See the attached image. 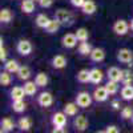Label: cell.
Instances as JSON below:
<instances>
[{
    "label": "cell",
    "mask_w": 133,
    "mask_h": 133,
    "mask_svg": "<svg viewBox=\"0 0 133 133\" xmlns=\"http://www.w3.org/2000/svg\"><path fill=\"white\" fill-rule=\"evenodd\" d=\"M52 125L56 128H64L66 125V115L64 112H56L52 116Z\"/></svg>",
    "instance_id": "30bf717a"
},
{
    "label": "cell",
    "mask_w": 133,
    "mask_h": 133,
    "mask_svg": "<svg viewBox=\"0 0 133 133\" xmlns=\"http://www.w3.org/2000/svg\"><path fill=\"white\" fill-rule=\"evenodd\" d=\"M104 79V73L103 71H100L98 68H93L91 69V83L93 84H100Z\"/></svg>",
    "instance_id": "7402d4cb"
},
{
    "label": "cell",
    "mask_w": 133,
    "mask_h": 133,
    "mask_svg": "<svg viewBox=\"0 0 133 133\" xmlns=\"http://www.w3.org/2000/svg\"><path fill=\"white\" fill-rule=\"evenodd\" d=\"M3 39H2V44H0V60H2L3 63L7 61V49L4 47V44H3Z\"/></svg>",
    "instance_id": "8d00e7d4"
},
{
    "label": "cell",
    "mask_w": 133,
    "mask_h": 133,
    "mask_svg": "<svg viewBox=\"0 0 133 133\" xmlns=\"http://www.w3.org/2000/svg\"><path fill=\"white\" fill-rule=\"evenodd\" d=\"M121 98L125 100V101H130V100H133V85L129 84V85H124L123 88H121Z\"/></svg>",
    "instance_id": "e0dca14e"
},
{
    "label": "cell",
    "mask_w": 133,
    "mask_h": 133,
    "mask_svg": "<svg viewBox=\"0 0 133 133\" xmlns=\"http://www.w3.org/2000/svg\"><path fill=\"white\" fill-rule=\"evenodd\" d=\"M9 95H11V98H12V101H14V100H23L24 96H27L23 87H14L12 89H11Z\"/></svg>",
    "instance_id": "2e32d148"
},
{
    "label": "cell",
    "mask_w": 133,
    "mask_h": 133,
    "mask_svg": "<svg viewBox=\"0 0 133 133\" xmlns=\"http://www.w3.org/2000/svg\"><path fill=\"white\" fill-rule=\"evenodd\" d=\"M37 104L43 108H49L53 104V96L49 92H41L37 96Z\"/></svg>",
    "instance_id": "ba28073f"
},
{
    "label": "cell",
    "mask_w": 133,
    "mask_h": 133,
    "mask_svg": "<svg viewBox=\"0 0 133 133\" xmlns=\"http://www.w3.org/2000/svg\"><path fill=\"white\" fill-rule=\"evenodd\" d=\"M51 21V19L45 15V14H39L35 19V23L39 28H43V29H45V27L48 25V23Z\"/></svg>",
    "instance_id": "484cf974"
},
{
    "label": "cell",
    "mask_w": 133,
    "mask_h": 133,
    "mask_svg": "<svg viewBox=\"0 0 133 133\" xmlns=\"http://www.w3.org/2000/svg\"><path fill=\"white\" fill-rule=\"evenodd\" d=\"M107 91L109 92V95H116L118 92V81H113V80H108V83L105 84Z\"/></svg>",
    "instance_id": "e575fe53"
},
{
    "label": "cell",
    "mask_w": 133,
    "mask_h": 133,
    "mask_svg": "<svg viewBox=\"0 0 133 133\" xmlns=\"http://www.w3.org/2000/svg\"><path fill=\"white\" fill-rule=\"evenodd\" d=\"M15 128V121L11 118V117H4L0 121V132L2 133H8V132H12Z\"/></svg>",
    "instance_id": "7c38bea8"
},
{
    "label": "cell",
    "mask_w": 133,
    "mask_h": 133,
    "mask_svg": "<svg viewBox=\"0 0 133 133\" xmlns=\"http://www.w3.org/2000/svg\"><path fill=\"white\" fill-rule=\"evenodd\" d=\"M51 64H52V68L55 69H63L66 66V59L63 55H56V56H53Z\"/></svg>",
    "instance_id": "5bb4252c"
},
{
    "label": "cell",
    "mask_w": 133,
    "mask_h": 133,
    "mask_svg": "<svg viewBox=\"0 0 133 133\" xmlns=\"http://www.w3.org/2000/svg\"><path fill=\"white\" fill-rule=\"evenodd\" d=\"M132 123H133V117H132Z\"/></svg>",
    "instance_id": "ee69618b"
},
{
    "label": "cell",
    "mask_w": 133,
    "mask_h": 133,
    "mask_svg": "<svg viewBox=\"0 0 133 133\" xmlns=\"http://www.w3.org/2000/svg\"><path fill=\"white\" fill-rule=\"evenodd\" d=\"M92 96H93V100H96L97 103H104V101H107L108 97H109V92L107 91L105 85L104 87H97L96 89L93 91Z\"/></svg>",
    "instance_id": "9c48e42d"
},
{
    "label": "cell",
    "mask_w": 133,
    "mask_h": 133,
    "mask_svg": "<svg viewBox=\"0 0 133 133\" xmlns=\"http://www.w3.org/2000/svg\"><path fill=\"white\" fill-rule=\"evenodd\" d=\"M112 28H113V32L116 33L117 36H125L128 33V31H129V28H130V25H129V23L127 20L118 19V20H116L113 23Z\"/></svg>",
    "instance_id": "3957f363"
},
{
    "label": "cell",
    "mask_w": 133,
    "mask_h": 133,
    "mask_svg": "<svg viewBox=\"0 0 133 133\" xmlns=\"http://www.w3.org/2000/svg\"><path fill=\"white\" fill-rule=\"evenodd\" d=\"M116 59L120 61V63H123V64H127V65H132L133 63V52L128 48H121L117 51L116 53Z\"/></svg>",
    "instance_id": "7a4b0ae2"
},
{
    "label": "cell",
    "mask_w": 133,
    "mask_h": 133,
    "mask_svg": "<svg viewBox=\"0 0 133 133\" xmlns=\"http://www.w3.org/2000/svg\"><path fill=\"white\" fill-rule=\"evenodd\" d=\"M81 11H83L84 15L91 16L97 11V5H96V3L93 2V0H87V2L84 3V5L81 7Z\"/></svg>",
    "instance_id": "9a60e30c"
},
{
    "label": "cell",
    "mask_w": 133,
    "mask_h": 133,
    "mask_svg": "<svg viewBox=\"0 0 133 133\" xmlns=\"http://www.w3.org/2000/svg\"><path fill=\"white\" fill-rule=\"evenodd\" d=\"M55 19H56L63 27H71L73 24V21H75L73 14L71 12V11L64 9V8H60L55 12Z\"/></svg>",
    "instance_id": "6da1fadb"
},
{
    "label": "cell",
    "mask_w": 133,
    "mask_h": 133,
    "mask_svg": "<svg viewBox=\"0 0 133 133\" xmlns=\"http://www.w3.org/2000/svg\"><path fill=\"white\" fill-rule=\"evenodd\" d=\"M12 19H14V12L9 8H3L0 11V21H2V23L8 24L12 21Z\"/></svg>",
    "instance_id": "ffe728a7"
},
{
    "label": "cell",
    "mask_w": 133,
    "mask_h": 133,
    "mask_svg": "<svg viewBox=\"0 0 133 133\" xmlns=\"http://www.w3.org/2000/svg\"><path fill=\"white\" fill-rule=\"evenodd\" d=\"M37 2L41 8H49L53 4V0H37Z\"/></svg>",
    "instance_id": "74e56055"
},
{
    "label": "cell",
    "mask_w": 133,
    "mask_h": 133,
    "mask_svg": "<svg viewBox=\"0 0 133 133\" xmlns=\"http://www.w3.org/2000/svg\"><path fill=\"white\" fill-rule=\"evenodd\" d=\"M73 127L77 132H84L89 127V121H88V118L84 115H76V117L73 120Z\"/></svg>",
    "instance_id": "8992f818"
},
{
    "label": "cell",
    "mask_w": 133,
    "mask_h": 133,
    "mask_svg": "<svg viewBox=\"0 0 133 133\" xmlns=\"http://www.w3.org/2000/svg\"><path fill=\"white\" fill-rule=\"evenodd\" d=\"M107 77L108 80H113V81H121L123 77V69L117 68V66H110L107 71Z\"/></svg>",
    "instance_id": "8fae6325"
},
{
    "label": "cell",
    "mask_w": 133,
    "mask_h": 133,
    "mask_svg": "<svg viewBox=\"0 0 133 133\" xmlns=\"http://www.w3.org/2000/svg\"><path fill=\"white\" fill-rule=\"evenodd\" d=\"M17 128L23 132H28L32 128V120L29 117H21L17 121Z\"/></svg>",
    "instance_id": "d4e9b609"
},
{
    "label": "cell",
    "mask_w": 133,
    "mask_h": 133,
    "mask_svg": "<svg viewBox=\"0 0 133 133\" xmlns=\"http://www.w3.org/2000/svg\"><path fill=\"white\" fill-rule=\"evenodd\" d=\"M92 98H93V96H91L88 92H84V91L79 92L76 96V104L80 108H88L92 104Z\"/></svg>",
    "instance_id": "5b68a950"
},
{
    "label": "cell",
    "mask_w": 133,
    "mask_h": 133,
    "mask_svg": "<svg viewBox=\"0 0 133 133\" xmlns=\"http://www.w3.org/2000/svg\"><path fill=\"white\" fill-rule=\"evenodd\" d=\"M104 132H107V133H118L120 132V129L116 127V125H108L107 128H105V130Z\"/></svg>",
    "instance_id": "ab89813d"
},
{
    "label": "cell",
    "mask_w": 133,
    "mask_h": 133,
    "mask_svg": "<svg viewBox=\"0 0 133 133\" xmlns=\"http://www.w3.org/2000/svg\"><path fill=\"white\" fill-rule=\"evenodd\" d=\"M77 37H76V33H65V35L61 37V45L64 48H68L72 49L77 45Z\"/></svg>",
    "instance_id": "52a82bcc"
},
{
    "label": "cell",
    "mask_w": 133,
    "mask_h": 133,
    "mask_svg": "<svg viewBox=\"0 0 133 133\" xmlns=\"http://www.w3.org/2000/svg\"><path fill=\"white\" fill-rule=\"evenodd\" d=\"M110 107H112L113 110H120V108H121L120 100H112V101H110Z\"/></svg>",
    "instance_id": "60d3db41"
},
{
    "label": "cell",
    "mask_w": 133,
    "mask_h": 133,
    "mask_svg": "<svg viewBox=\"0 0 133 133\" xmlns=\"http://www.w3.org/2000/svg\"><path fill=\"white\" fill-rule=\"evenodd\" d=\"M93 47L87 41H80V45H79V53L81 56H89L91 52H92Z\"/></svg>",
    "instance_id": "4316f807"
},
{
    "label": "cell",
    "mask_w": 133,
    "mask_h": 133,
    "mask_svg": "<svg viewBox=\"0 0 133 133\" xmlns=\"http://www.w3.org/2000/svg\"><path fill=\"white\" fill-rule=\"evenodd\" d=\"M76 37L79 41H88V39H89V32H88L87 28H77L76 31Z\"/></svg>",
    "instance_id": "d6a6232c"
},
{
    "label": "cell",
    "mask_w": 133,
    "mask_h": 133,
    "mask_svg": "<svg viewBox=\"0 0 133 133\" xmlns=\"http://www.w3.org/2000/svg\"><path fill=\"white\" fill-rule=\"evenodd\" d=\"M129 25H130V29L133 31V19H130V23H129Z\"/></svg>",
    "instance_id": "7bdbcfd3"
},
{
    "label": "cell",
    "mask_w": 133,
    "mask_h": 133,
    "mask_svg": "<svg viewBox=\"0 0 133 133\" xmlns=\"http://www.w3.org/2000/svg\"><path fill=\"white\" fill-rule=\"evenodd\" d=\"M60 27H61V24L59 23V21L56 20V19H53V20H51L49 23H48V25L45 27V32L47 33H56L59 29H60Z\"/></svg>",
    "instance_id": "f546056e"
},
{
    "label": "cell",
    "mask_w": 133,
    "mask_h": 133,
    "mask_svg": "<svg viewBox=\"0 0 133 133\" xmlns=\"http://www.w3.org/2000/svg\"><path fill=\"white\" fill-rule=\"evenodd\" d=\"M20 68V64L17 63V60H7L4 61V71H8L9 73H17Z\"/></svg>",
    "instance_id": "44dd1931"
},
{
    "label": "cell",
    "mask_w": 133,
    "mask_h": 133,
    "mask_svg": "<svg viewBox=\"0 0 133 133\" xmlns=\"http://www.w3.org/2000/svg\"><path fill=\"white\" fill-rule=\"evenodd\" d=\"M77 105L76 103H66L65 105H64V110L63 112L66 115V116H76L77 115Z\"/></svg>",
    "instance_id": "83f0119b"
},
{
    "label": "cell",
    "mask_w": 133,
    "mask_h": 133,
    "mask_svg": "<svg viewBox=\"0 0 133 133\" xmlns=\"http://www.w3.org/2000/svg\"><path fill=\"white\" fill-rule=\"evenodd\" d=\"M69 2H71V4H72L75 8H81L87 0H69Z\"/></svg>",
    "instance_id": "f35d334b"
},
{
    "label": "cell",
    "mask_w": 133,
    "mask_h": 133,
    "mask_svg": "<svg viewBox=\"0 0 133 133\" xmlns=\"http://www.w3.org/2000/svg\"><path fill=\"white\" fill-rule=\"evenodd\" d=\"M32 43L29 40H25V39H21L17 41V45H16V51L19 55H21V56H28V55L32 53Z\"/></svg>",
    "instance_id": "277c9868"
},
{
    "label": "cell",
    "mask_w": 133,
    "mask_h": 133,
    "mask_svg": "<svg viewBox=\"0 0 133 133\" xmlns=\"http://www.w3.org/2000/svg\"><path fill=\"white\" fill-rule=\"evenodd\" d=\"M12 73H9L8 71H4L0 73V84H2L3 87H8L11 83H12V76H11Z\"/></svg>",
    "instance_id": "836d02e7"
},
{
    "label": "cell",
    "mask_w": 133,
    "mask_h": 133,
    "mask_svg": "<svg viewBox=\"0 0 133 133\" xmlns=\"http://www.w3.org/2000/svg\"><path fill=\"white\" fill-rule=\"evenodd\" d=\"M52 132L53 133H63V132H65V129L64 128H56V127H53Z\"/></svg>",
    "instance_id": "b9f144b4"
},
{
    "label": "cell",
    "mask_w": 133,
    "mask_h": 133,
    "mask_svg": "<svg viewBox=\"0 0 133 133\" xmlns=\"http://www.w3.org/2000/svg\"><path fill=\"white\" fill-rule=\"evenodd\" d=\"M89 57L93 63H101L105 59V51L103 48H93L91 55H89Z\"/></svg>",
    "instance_id": "4fadbf2b"
},
{
    "label": "cell",
    "mask_w": 133,
    "mask_h": 133,
    "mask_svg": "<svg viewBox=\"0 0 133 133\" xmlns=\"http://www.w3.org/2000/svg\"><path fill=\"white\" fill-rule=\"evenodd\" d=\"M25 108H27V104L24 103V100H14L12 101V109H14V112H16V113L24 112Z\"/></svg>",
    "instance_id": "4dcf8cb0"
},
{
    "label": "cell",
    "mask_w": 133,
    "mask_h": 133,
    "mask_svg": "<svg viewBox=\"0 0 133 133\" xmlns=\"http://www.w3.org/2000/svg\"><path fill=\"white\" fill-rule=\"evenodd\" d=\"M76 80L81 83V84H85L88 81H91V71H88V69H81L77 72L76 75Z\"/></svg>",
    "instance_id": "603a6c76"
},
{
    "label": "cell",
    "mask_w": 133,
    "mask_h": 133,
    "mask_svg": "<svg viewBox=\"0 0 133 133\" xmlns=\"http://www.w3.org/2000/svg\"><path fill=\"white\" fill-rule=\"evenodd\" d=\"M17 79L19 80H23V81H27V80H29V77H31V69H29V66H27V65H20V68H19V71H17Z\"/></svg>",
    "instance_id": "ac0fdd59"
},
{
    "label": "cell",
    "mask_w": 133,
    "mask_h": 133,
    "mask_svg": "<svg viewBox=\"0 0 133 133\" xmlns=\"http://www.w3.org/2000/svg\"><path fill=\"white\" fill-rule=\"evenodd\" d=\"M121 117H123V120H129L133 117V109L130 107H124L123 109H121Z\"/></svg>",
    "instance_id": "d590c367"
},
{
    "label": "cell",
    "mask_w": 133,
    "mask_h": 133,
    "mask_svg": "<svg viewBox=\"0 0 133 133\" xmlns=\"http://www.w3.org/2000/svg\"><path fill=\"white\" fill-rule=\"evenodd\" d=\"M20 9L23 14H27V15L32 14L35 11V2L33 0H23L20 4Z\"/></svg>",
    "instance_id": "d6986e66"
},
{
    "label": "cell",
    "mask_w": 133,
    "mask_h": 133,
    "mask_svg": "<svg viewBox=\"0 0 133 133\" xmlns=\"http://www.w3.org/2000/svg\"><path fill=\"white\" fill-rule=\"evenodd\" d=\"M24 91H25V95L27 96H35L36 92H37V84L35 81H25L24 83Z\"/></svg>",
    "instance_id": "cb8c5ba5"
},
{
    "label": "cell",
    "mask_w": 133,
    "mask_h": 133,
    "mask_svg": "<svg viewBox=\"0 0 133 133\" xmlns=\"http://www.w3.org/2000/svg\"><path fill=\"white\" fill-rule=\"evenodd\" d=\"M121 83L124 85L133 84V72L130 69H123V77H121Z\"/></svg>",
    "instance_id": "1f68e13d"
},
{
    "label": "cell",
    "mask_w": 133,
    "mask_h": 133,
    "mask_svg": "<svg viewBox=\"0 0 133 133\" xmlns=\"http://www.w3.org/2000/svg\"><path fill=\"white\" fill-rule=\"evenodd\" d=\"M35 83L37 84V87L44 88V87L48 84V76L44 73V72H39V73L35 76Z\"/></svg>",
    "instance_id": "f1b7e54d"
}]
</instances>
